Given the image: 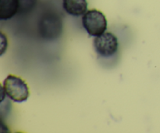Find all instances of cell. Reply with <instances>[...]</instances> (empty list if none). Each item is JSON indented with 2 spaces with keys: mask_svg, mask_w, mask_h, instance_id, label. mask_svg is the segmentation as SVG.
I'll list each match as a JSON object with an SVG mask.
<instances>
[{
  "mask_svg": "<svg viewBox=\"0 0 160 133\" xmlns=\"http://www.w3.org/2000/svg\"><path fill=\"white\" fill-rule=\"evenodd\" d=\"M63 21L60 14L53 9L42 13L38 22V31L41 38L46 41H54L62 35Z\"/></svg>",
  "mask_w": 160,
  "mask_h": 133,
  "instance_id": "cell-1",
  "label": "cell"
},
{
  "mask_svg": "<svg viewBox=\"0 0 160 133\" xmlns=\"http://www.w3.org/2000/svg\"><path fill=\"white\" fill-rule=\"evenodd\" d=\"M2 89L8 98L16 103L25 102L30 95L28 84L16 75H8L3 81Z\"/></svg>",
  "mask_w": 160,
  "mask_h": 133,
  "instance_id": "cell-2",
  "label": "cell"
},
{
  "mask_svg": "<svg viewBox=\"0 0 160 133\" xmlns=\"http://www.w3.org/2000/svg\"><path fill=\"white\" fill-rule=\"evenodd\" d=\"M82 24L88 34L92 37L101 35L107 29L106 16L98 9L88 10L82 16Z\"/></svg>",
  "mask_w": 160,
  "mask_h": 133,
  "instance_id": "cell-3",
  "label": "cell"
},
{
  "mask_svg": "<svg viewBox=\"0 0 160 133\" xmlns=\"http://www.w3.org/2000/svg\"><path fill=\"white\" fill-rule=\"evenodd\" d=\"M119 41L111 32H105L94 39V48L98 56L108 58L114 56L119 49Z\"/></svg>",
  "mask_w": 160,
  "mask_h": 133,
  "instance_id": "cell-4",
  "label": "cell"
},
{
  "mask_svg": "<svg viewBox=\"0 0 160 133\" xmlns=\"http://www.w3.org/2000/svg\"><path fill=\"white\" fill-rule=\"evenodd\" d=\"M62 6L67 14L73 17H81L88 11L87 0H62Z\"/></svg>",
  "mask_w": 160,
  "mask_h": 133,
  "instance_id": "cell-5",
  "label": "cell"
},
{
  "mask_svg": "<svg viewBox=\"0 0 160 133\" xmlns=\"http://www.w3.org/2000/svg\"><path fill=\"white\" fill-rule=\"evenodd\" d=\"M20 0H0V19L10 20L20 13Z\"/></svg>",
  "mask_w": 160,
  "mask_h": 133,
  "instance_id": "cell-6",
  "label": "cell"
}]
</instances>
